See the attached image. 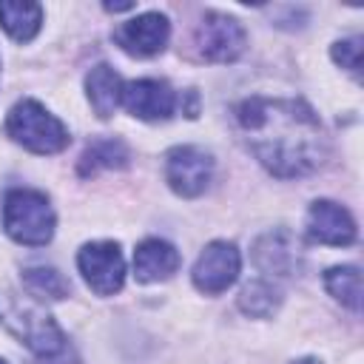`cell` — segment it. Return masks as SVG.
<instances>
[{
	"mask_svg": "<svg viewBox=\"0 0 364 364\" xmlns=\"http://www.w3.org/2000/svg\"><path fill=\"white\" fill-rule=\"evenodd\" d=\"M253 156L282 179L313 173L330 154L321 119L304 100L247 97L233 108Z\"/></svg>",
	"mask_w": 364,
	"mask_h": 364,
	"instance_id": "cell-1",
	"label": "cell"
},
{
	"mask_svg": "<svg viewBox=\"0 0 364 364\" xmlns=\"http://www.w3.org/2000/svg\"><path fill=\"white\" fill-rule=\"evenodd\" d=\"M3 228L20 245H48L54 236V210L46 193L14 188L3 199Z\"/></svg>",
	"mask_w": 364,
	"mask_h": 364,
	"instance_id": "cell-2",
	"label": "cell"
},
{
	"mask_svg": "<svg viewBox=\"0 0 364 364\" xmlns=\"http://www.w3.org/2000/svg\"><path fill=\"white\" fill-rule=\"evenodd\" d=\"M6 134L34 154H60L71 139L65 125L37 100H20L9 111Z\"/></svg>",
	"mask_w": 364,
	"mask_h": 364,
	"instance_id": "cell-3",
	"label": "cell"
},
{
	"mask_svg": "<svg viewBox=\"0 0 364 364\" xmlns=\"http://www.w3.org/2000/svg\"><path fill=\"white\" fill-rule=\"evenodd\" d=\"M9 327L23 338V344L34 353V364H77V355L65 338V333L57 327V321L37 310V307H20L14 304L9 313Z\"/></svg>",
	"mask_w": 364,
	"mask_h": 364,
	"instance_id": "cell-4",
	"label": "cell"
},
{
	"mask_svg": "<svg viewBox=\"0 0 364 364\" xmlns=\"http://www.w3.org/2000/svg\"><path fill=\"white\" fill-rule=\"evenodd\" d=\"M77 267L88 287L100 296H114L125 282V259L117 242H88L77 253Z\"/></svg>",
	"mask_w": 364,
	"mask_h": 364,
	"instance_id": "cell-5",
	"label": "cell"
},
{
	"mask_svg": "<svg viewBox=\"0 0 364 364\" xmlns=\"http://www.w3.org/2000/svg\"><path fill=\"white\" fill-rule=\"evenodd\" d=\"M165 179L179 196H199L213 179V159L196 145H176L165 156Z\"/></svg>",
	"mask_w": 364,
	"mask_h": 364,
	"instance_id": "cell-6",
	"label": "cell"
},
{
	"mask_svg": "<svg viewBox=\"0 0 364 364\" xmlns=\"http://www.w3.org/2000/svg\"><path fill=\"white\" fill-rule=\"evenodd\" d=\"M196 48L208 63H233L245 51V28L222 11H208L196 26Z\"/></svg>",
	"mask_w": 364,
	"mask_h": 364,
	"instance_id": "cell-7",
	"label": "cell"
},
{
	"mask_svg": "<svg viewBox=\"0 0 364 364\" xmlns=\"http://www.w3.org/2000/svg\"><path fill=\"white\" fill-rule=\"evenodd\" d=\"M239 267H242V259H239L236 245H230V242H210L199 253V259L193 264V284L205 296L225 293L236 282Z\"/></svg>",
	"mask_w": 364,
	"mask_h": 364,
	"instance_id": "cell-8",
	"label": "cell"
},
{
	"mask_svg": "<svg viewBox=\"0 0 364 364\" xmlns=\"http://www.w3.org/2000/svg\"><path fill=\"white\" fill-rule=\"evenodd\" d=\"M168 37H171V23L159 11L136 14V17L119 23L114 28V43L131 57H154V54H159L165 48Z\"/></svg>",
	"mask_w": 364,
	"mask_h": 364,
	"instance_id": "cell-9",
	"label": "cell"
},
{
	"mask_svg": "<svg viewBox=\"0 0 364 364\" xmlns=\"http://www.w3.org/2000/svg\"><path fill=\"white\" fill-rule=\"evenodd\" d=\"M122 105L136 119H168L176 108V91L165 80H131L122 85Z\"/></svg>",
	"mask_w": 364,
	"mask_h": 364,
	"instance_id": "cell-10",
	"label": "cell"
},
{
	"mask_svg": "<svg viewBox=\"0 0 364 364\" xmlns=\"http://www.w3.org/2000/svg\"><path fill=\"white\" fill-rule=\"evenodd\" d=\"M307 233L313 242L347 247L355 242V222L344 205L333 199H316L307 210Z\"/></svg>",
	"mask_w": 364,
	"mask_h": 364,
	"instance_id": "cell-11",
	"label": "cell"
},
{
	"mask_svg": "<svg viewBox=\"0 0 364 364\" xmlns=\"http://www.w3.org/2000/svg\"><path fill=\"white\" fill-rule=\"evenodd\" d=\"M253 262L267 276H293L301 262V245L290 230H270L256 239Z\"/></svg>",
	"mask_w": 364,
	"mask_h": 364,
	"instance_id": "cell-12",
	"label": "cell"
},
{
	"mask_svg": "<svg viewBox=\"0 0 364 364\" xmlns=\"http://www.w3.org/2000/svg\"><path fill=\"white\" fill-rule=\"evenodd\" d=\"M179 267V253L165 239H145L134 250V273L139 282H162Z\"/></svg>",
	"mask_w": 364,
	"mask_h": 364,
	"instance_id": "cell-13",
	"label": "cell"
},
{
	"mask_svg": "<svg viewBox=\"0 0 364 364\" xmlns=\"http://www.w3.org/2000/svg\"><path fill=\"white\" fill-rule=\"evenodd\" d=\"M122 85L125 82L119 80V74L111 65H105V63H100V65H94L88 71L85 91H88V102H91L97 117L108 119L117 111V105L122 102Z\"/></svg>",
	"mask_w": 364,
	"mask_h": 364,
	"instance_id": "cell-14",
	"label": "cell"
},
{
	"mask_svg": "<svg viewBox=\"0 0 364 364\" xmlns=\"http://www.w3.org/2000/svg\"><path fill=\"white\" fill-rule=\"evenodd\" d=\"M40 23H43L40 3H26V0L23 3H11V0L0 3V26L11 40H17V43L31 40L40 31Z\"/></svg>",
	"mask_w": 364,
	"mask_h": 364,
	"instance_id": "cell-15",
	"label": "cell"
},
{
	"mask_svg": "<svg viewBox=\"0 0 364 364\" xmlns=\"http://www.w3.org/2000/svg\"><path fill=\"white\" fill-rule=\"evenodd\" d=\"M128 165V148L114 139V136H105V139H94L82 156H80V176H94L97 171H105V168H125Z\"/></svg>",
	"mask_w": 364,
	"mask_h": 364,
	"instance_id": "cell-16",
	"label": "cell"
},
{
	"mask_svg": "<svg viewBox=\"0 0 364 364\" xmlns=\"http://www.w3.org/2000/svg\"><path fill=\"white\" fill-rule=\"evenodd\" d=\"M324 284H327L330 296H336L344 307H350V310L361 307V273H358L355 264L330 267L324 273Z\"/></svg>",
	"mask_w": 364,
	"mask_h": 364,
	"instance_id": "cell-17",
	"label": "cell"
},
{
	"mask_svg": "<svg viewBox=\"0 0 364 364\" xmlns=\"http://www.w3.org/2000/svg\"><path fill=\"white\" fill-rule=\"evenodd\" d=\"M279 304H282V293L267 279H256V282L245 284V290L239 293V307L247 316H256V318L273 316L279 310Z\"/></svg>",
	"mask_w": 364,
	"mask_h": 364,
	"instance_id": "cell-18",
	"label": "cell"
},
{
	"mask_svg": "<svg viewBox=\"0 0 364 364\" xmlns=\"http://www.w3.org/2000/svg\"><path fill=\"white\" fill-rule=\"evenodd\" d=\"M23 284H26V290H28L31 296H37V299H51V301L65 299L68 290H71L68 279H65L60 270H54V267H26V270H23Z\"/></svg>",
	"mask_w": 364,
	"mask_h": 364,
	"instance_id": "cell-19",
	"label": "cell"
},
{
	"mask_svg": "<svg viewBox=\"0 0 364 364\" xmlns=\"http://www.w3.org/2000/svg\"><path fill=\"white\" fill-rule=\"evenodd\" d=\"M333 60L347 68L350 74L358 77V68H361V37H347V40H338L333 46Z\"/></svg>",
	"mask_w": 364,
	"mask_h": 364,
	"instance_id": "cell-20",
	"label": "cell"
},
{
	"mask_svg": "<svg viewBox=\"0 0 364 364\" xmlns=\"http://www.w3.org/2000/svg\"><path fill=\"white\" fill-rule=\"evenodd\" d=\"M105 9L108 11H128V9H134V3H105Z\"/></svg>",
	"mask_w": 364,
	"mask_h": 364,
	"instance_id": "cell-21",
	"label": "cell"
},
{
	"mask_svg": "<svg viewBox=\"0 0 364 364\" xmlns=\"http://www.w3.org/2000/svg\"><path fill=\"white\" fill-rule=\"evenodd\" d=\"M293 364H318L316 358H299V361H293Z\"/></svg>",
	"mask_w": 364,
	"mask_h": 364,
	"instance_id": "cell-22",
	"label": "cell"
},
{
	"mask_svg": "<svg viewBox=\"0 0 364 364\" xmlns=\"http://www.w3.org/2000/svg\"><path fill=\"white\" fill-rule=\"evenodd\" d=\"M0 364H6V361H3V358H0Z\"/></svg>",
	"mask_w": 364,
	"mask_h": 364,
	"instance_id": "cell-23",
	"label": "cell"
}]
</instances>
